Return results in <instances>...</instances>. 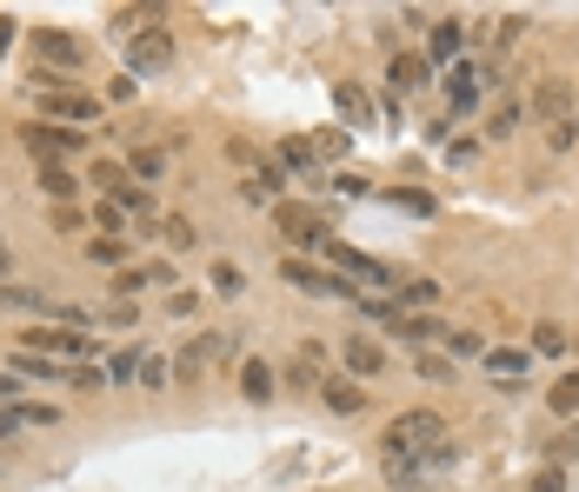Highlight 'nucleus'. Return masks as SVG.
<instances>
[{
  "label": "nucleus",
  "mask_w": 579,
  "mask_h": 492,
  "mask_svg": "<svg viewBox=\"0 0 579 492\" xmlns=\"http://www.w3.org/2000/svg\"><path fill=\"white\" fill-rule=\"evenodd\" d=\"M447 440V420L440 413H427V406H413V413H399L386 433H380V453L393 459V453H413V459H420V453H433Z\"/></svg>",
  "instance_id": "1"
},
{
  "label": "nucleus",
  "mask_w": 579,
  "mask_h": 492,
  "mask_svg": "<svg viewBox=\"0 0 579 492\" xmlns=\"http://www.w3.org/2000/svg\"><path fill=\"white\" fill-rule=\"evenodd\" d=\"M21 347H27V353H47V360H60V366H88V360L101 353V340L80 333V326H34Z\"/></svg>",
  "instance_id": "2"
},
{
  "label": "nucleus",
  "mask_w": 579,
  "mask_h": 492,
  "mask_svg": "<svg viewBox=\"0 0 579 492\" xmlns=\"http://www.w3.org/2000/svg\"><path fill=\"white\" fill-rule=\"evenodd\" d=\"M280 280L293 286V293H313V300H360V286L347 280V273H326V267H313V260H280Z\"/></svg>",
  "instance_id": "3"
},
{
  "label": "nucleus",
  "mask_w": 579,
  "mask_h": 492,
  "mask_svg": "<svg viewBox=\"0 0 579 492\" xmlns=\"http://www.w3.org/2000/svg\"><path fill=\"white\" fill-rule=\"evenodd\" d=\"M227 353H233V340H227V333H194V340L174 353V386H187V393H194V386L207 379V366H213V360H227Z\"/></svg>",
  "instance_id": "4"
},
{
  "label": "nucleus",
  "mask_w": 579,
  "mask_h": 492,
  "mask_svg": "<svg viewBox=\"0 0 579 492\" xmlns=\"http://www.w3.org/2000/svg\"><path fill=\"white\" fill-rule=\"evenodd\" d=\"M572 101H579L572 80H566V73H546L540 87L526 94V114H533V120H546V127H559V120H572Z\"/></svg>",
  "instance_id": "5"
},
{
  "label": "nucleus",
  "mask_w": 579,
  "mask_h": 492,
  "mask_svg": "<svg viewBox=\"0 0 579 492\" xmlns=\"http://www.w3.org/2000/svg\"><path fill=\"white\" fill-rule=\"evenodd\" d=\"M274 233H280L287 246H326V226H320V213H313L306 200H280V207H274Z\"/></svg>",
  "instance_id": "6"
},
{
  "label": "nucleus",
  "mask_w": 579,
  "mask_h": 492,
  "mask_svg": "<svg viewBox=\"0 0 579 492\" xmlns=\"http://www.w3.org/2000/svg\"><path fill=\"white\" fill-rule=\"evenodd\" d=\"M21 140H27V153L40 160V167H60V160L80 147V133H73V127H54V120H27Z\"/></svg>",
  "instance_id": "7"
},
{
  "label": "nucleus",
  "mask_w": 579,
  "mask_h": 492,
  "mask_svg": "<svg viewBox=\"0 0 579 492\" xmlns=\"http://www.w3.org/2000/svg\"><path fill=\"white\" fill-rule=\"evenodd\" d=\"M40 114L54 127H88V120H101V101L73 94V87H40Z\"/></svg>",
  "instance_id": "8"
},
{
  "label": "nucleus",
  "mask_w": 579,
  "mask_h": 492,
  "mask_svg": "<svg viewBox=\"0 0 579 492\" xmlns=\"http://www.w3.org/2000/svg\"><path fill=\"white\" fill-rule=\"evenodd\" d=\"M34 54H40V67H88V40L60 34V27H34Z\"/></svg>",
  "instance_id": "9"
},
{
  "label": "nucleus",
  "mask_w": 579,
  "mask_h": 492,
  "mask_svg": "<svg viewBox=\"0 0 579 492\" xmlns=\"http://www.w3.org/2000/svg\"><path fill=\"white\" fill-rule=\"evenodd\" d=\"M486 87H493V73H486L479 60H460V67L447 73V101H453L460 114H473V107L486 101Z\"/></svg>",
  "instance_id": "10"
},
{
  "label": "nucleus",
  "mask_w": 579,
  "mask_h": 492,
  "mask_svg": "<svg viewBox=\"0 0 579 492\" xmlns=\"http://www.w3.org/2000/svg\"><path fill=\"white\" fill-rule=\"evenodd\" d=\"M280 187H287V167H280V160H267L260 174H240V200H246V207H267V213H274V207L287 200Z\"/></svg>",
  "instance_id": "11"
},
{
  "label": "nucleus",
  "mask_w": 579,
  "mask_h": 492,
  "mask_svg": "<svg viewBox=\"0 0 579 492\" xmlns=\"http://www.w3.org/2000/svg\"><path fill=\"white\" fill-rule=\"evenodd\" d=\"M127 60H134V80H140V73H160V67L174 60V34H167V27H147V34H134Z\"/></svg>",
  "instance_id": "12"
},
{
  "label": "nucleus",
  "mask_w": 579,
  "mask_h": 492,
  "mask_svg": "<svg viewBox=\"0 0 579 492\" xmlns=\"http://www.w3.org/2000/svg\"><path fill=\"white\" fill-rule=\"evenodd\" d=\"M0 313H34V319L47 326V319H67L73 306H60V300H47L40 286H0Z\"/></svg>",
  "instance_id": "13"
},
{
  "label": "nucleus",
  "mask_w": 579,
  "mask_h": 492,
  "mask_svg": "<svg viewBox=\"0 0 579 492\" xmlns=\"http://www.w3.org/2000/svg\"><path fill=\"white\" fill-rule=\"evenodd\" d=\"M386 300H393L399 313H433L447 293H440V280H427V273H399V286H393Z\"/></svg>",
  "instance_id": "14"
},
{
  "label": "nucleus",
  "mask_w": 579,
  "mask_h": 492,
  "mask_svg": "<svg viewBox=\"0 0 579 492\" xmlns=\"http://www.w3.org/2000/svg\"><path fill=\"white\" fill-rule=\"evenodd\" d=\"M147 286H167V293H174V267H167V260H147V267H120V273H114V293H120V300H134V293H147Z\"/></svg>",
  "instance_id": "15"
},
{
  "label": "nucleus",
  "mask_w": 579,
  "mask_h": 492,
  "mask_svg": "<svg viewBox=\"0 0 579 492\" xmlns=\"http://www.w3.org/2000/svg\"><path fill=\"white\" fill-rule=\"evenodd\" d=\"M280 167H287L293 180H306V187H320V153H313V140H300V133H287V140H280Z\"/></svg>",
  "instance_id": "16"
},
{
  "label": "nucleus",
  "mask_w": 579,
  "mask_h": 492,
  "mask_svg": "<svg viewBox=\"0 0 579 492\" xmlns=\"http://www.w3.org/2000/svg\"><path fill=\"white\" fill-rule=\"evenodd\" d=\"M386 80H393V94H420L427 80H433V60H427V54H393Z\"/></svg>",
  "instance_id": "17"
},
{
  "label": "nucleus",
  "mask_w": 579,
  "mask_h": 492,
  "mask_svg": "<svg viewBox=\"0 0 579 492\" xmlns=\"http://www.w3.org/2000/svg\"><path fill=\"white\" fill-rule=\"evenodd\" d=\"M479 366L500 379V386H520V379H526V366H533V353H526V347H493Z\"/></svg>",
  "instance_id": "18"
},
{
  "label": "nucleus",
  "mask_w": 579,
  "mask_h": 492,
  "mask_svg": "<svg viewBox=\"0 0 579 492\" xmlns=\"http://www.w3.org/2000/svg\"><path fill=\"white\" fill-rule=\"evenodd\" d=\"M320 399H326V413L354 420L360 406H367V386H360V379H326V386H320Z\"/></svg>",
  "instance_id": "19"
},
{
  "label": "nucleus",
  "mask_w": 579,
  "mask_h": 492,
  "mask_svg": "<svg viewBox=\"0 0 579 492\" xmlns=\"http://www.w3.org/2000/svg\"><path fill=\"white\" fill-rule=\"evenodd\" d=\"M380 366H386V347H373L367 333H354L347 340V379H373Z\"/></svg>",
  "instance_id": "20"
},
{
  "label": "nucleus",
  "mask_w": 579,
  "mask_h": 492,
  "mask_svg": "<svg viewBox=\"0 0 579 492\" xmlns=\"http://www.w3.org/2000/svg\"><path fill=\"white\" fill-rule=\"evenodd\" d=\"M8 373H21V379H73V366H60V360H47V353H14L8 360Z\"/></svg>",
  "instance_id": "21"
},
{
  "label": "nucleus",
  "mask_w": 579,
  "mask_h": 492,
  "mask_svg": "<svg viewBox=\"0 0 579 492\" xmlns=\"http://www.w3.org/2000/svg\"><path fill=\"white\" fill-rule=\"evenodd\" d=\"M240 393L254 399V406H267L274 399V366L267 360H240Z\"/></svg>",
  "instance_id": "22"
},
{
  "label": "nucleus",
  "mask_w": 579,
  "mask_h": 492,
  "mask_svg": "<svg viewBox=\"0 0 579 492\" xmlns=\"http://www.w3.org/2000/svg\"><path fill=\"white\" fill-rule=\"evenodd\" d=\"M127 174H134L140 187H160V174H167V153H160V147H134V153H127Z\"/></svg>",
  "instance_id": "23"
},
{
  "label": "nucleus",
  "mask_w": 579,
  "mask_h": 492,
  "mask_svg": "<svg viewBox=\"0 0 579 492\" xmlns=\"http://www.w3.org/2000/svg\"><path fill=\"white\" fill-rule=\"evenodd\" d=\"M160 239H167L174 254H194V246H200V226H194L187 213H160Z\"/></svg>",
  "instance_id": "24"
},
{
  "label": "nucleus",
  "mask_w": 579,
  "mask_h": 492,
  "mask_svg": "<svg viewBox=\"0 0 579 492\" xmlns=\"http://www.w3.org/2000/svg\"><path fill=\"white\" fill-rule=\"evenodd\" d=\"M140 386H147V399H160V393L174 386V360H167V353H147V360H140Z\"/></svg>",
  "instance_id": "25"
},
{
  "label": "nucleus",
  "mask_w": 579,
  "mask_h": 492,
  "mask_svg": "<svg viewBox=\"0 0 579 492\" xmlns=\"http://www.w3.org/2000/svg\"><path fill=\"white\" fill-rule=\"evenodd\" d=\"M520 120H526V107H520V101H500V107L486 114V140H513Z\"/></svg>",
  "instance_id": "26"
},
{
  "label": "nucleus",
  "mask_w": 579,
  "mask_h": 492,
  "mask_svg": "<svg viewBox=\"0 0 579 492\" xmlns=\"http://www.w3.org/2000/svg\"><path fill=\"white\" fill-rule=\"evenodd\" d=\"M140 360H147V347H114V360H107V386L140 379Z\"/></svg>",
  "instance_id": "27"
},
{
  "label": "nucleus",
  "mask_w": 579,
  "mask_h": 492,
  "mask_svg": "<svg viewBox=\"0 0 579 492\" xmlns=\"http://www.w3.org/2000/svg\"><path fill=\"white\" fill-rule=\"evenodd\" d=\"M88 260L120 273V267H127V239H107V233H94V239H88Z\"/></svg>",
  "instance_id": "28"
},
{
  "label": "nucleus",
  "mask_w": 579,
  "mask_h": 492,
  "mask_svg": "<svg viewBox=\"0 0 579 492\" xmlns=\"http://www.w3.org/2000/svg\"><path fill=\"white\" fill-rule=\"evenodd\" d=\"M40 194H47V200H54V207H67V200H73V194H80V180H73V174H67V167H40Z\"/></svg>",
  "instance_id": "29"
},
{
  "label": "nucleus",
  "mask_w": 579,
  "mask_h": 492,
  "mask_svg": "<svg viewBox=\"0 0 579 492\" xmlns=\"http://www.w3.org/2000/svg\"><path fill=\"white\" fill-rule=\"evenodd\" d=\"M227 160H233L240 174H260V167H267V153H260L254 140H246V133H233V140H227Z\"/></svg>",
  "instance_id": "30"
},
{
  "label": "nucleus",
  "mask_w": 579,
  "mask_h": 492,
  "mask_svg": "<svg viewBox=\"0 0 579 492\" xmlns=\"http://www.w3.org/2000/svg\"><path fill=\"white\" fill-rule=\"evenodd\" d=\"M546 406H553L559 420H579V373H566V379H559L553 393H546Z\"/></svg>",
  "instance_id": "31"
},
{
  "label": "nucleus",
  "mask_w": 579,
  "mask_h": 492,
  "mask_svg": "<svg viewBox=\"0 0 579 492\" xmlns=\"http://www.w3.org/2000/svg\"><path fill=\"white\" fill-rule=\"evenodd\" d=\"M334 101H340V114H347V120H360V127H373V101H367L360 87H347V80H340V87H334Z\"/></svg>",
  "instance_id": "32"
},
{
  "label": "nucleus",
  "mask_w": 579,
  "mask_h": 492,
  "mask_svg": "<svg viewBox=\"0 0 579 492\" xmlns=\"http://www.w3.org/2000/svg\"><path fill=\"white\" fill-rule=\"evenodd\" d=\"M466 47V27L460 21H433V60H453Z\"/></svg>",
  "instance_id": "33"
},
{
  "label": "nucleus",
  "mask_w": 579,
  "mask_h": 492,
  "mask_svg": "<svg viewBox=\"0 0 579 492\" xmlns=\"http://www.w3.org/2000/svg\"><path fill=\"white\" fill-rule=\"evenodd\" d=\"M533 353H546V360H559V353H572V340L559 333V326H553V319H540V326H533Z\"/></svg>",
  "instance_id": "34"
},
{
  "label": "nucleus",
  "mask_w": 579,
  "mask_h": 492,
  "mask_svg": "<svg viewBox=\"0 0 579 492\" xmlns=\"http://www.w3.org/2000/svg\"><path fill=\"white\" fill-rule=\"evenodd\" d=\"M14 413H21V426H60V406L54 399H21Z\"/></svg>",
  "instance_id": "35"
},
{
  "label": "nucleus",
  "mask_w": 579,
  "mask_h": 492,
  "mask_svg": "<svg viewBox=\"0 0 579 492\" xmlns=\"http://www.w3.org/2000/svg\"><path fill=\"white\" fill-rule=\"evenodd\" d=\"M213 293H220V300H240V293H246V273H240L233 260H213Z\"/></svg>",
  "instance_id": "36"
},
{
  "label": "nucleus",
  "mask_w": 579,
  "mask_h": 492,
  "mask_svg": "<svg viewBox=\"0 0 579 492\" xmlns=\"http://www.w3.org/2000/svg\"><path fill=\"white\" fill-rule=\"evenodd\" d=\"M94 319H101V326H134V319H140V300H120V293H114V300H101Z\"/></svg>",
  "instance_id": "37"
},
{
  "label": "nucleus",
  "mask_w": 579,
  "mask_h": 492,
  "mask_svg": "<svg viewBox=\"0 0 579 492\" xmlns=\"http://www.w3.org/2000/svg\"><path fill=\"white\" fill-rule=\"evenodd\" d=\"M347 147H354V140H347V127H320V140H313V153H320V160H347Z\"/></svg>",
  "instance_id": "38"
},
{
  "label": "nucleus",
  "mask_w": 579,
  "mask_h": 492,
  "mask_svg": "<svg viewBox=\"0 0 579 492\" xmlns=\"http://www.w3.org/2000/svg\"><path fill=\"white\" fill-rule=\"evenodd\" d=\"M413 373L440 386V379H453V360H447V353H413Z\"/></svg>",
  "instance_id": "39"
},
{
  "label": "nucleus",
  "mask_w": 579,
  "mask_h": 492,
  "mask_svg": "<svg viewBox=\"0 0 579 492\" xmlns=\"http://www.w3.org/2000/svg\"><path fill=\"white\" fill-rule=\"evenodd\" d=\"M447 353H453V360H486L493 347H486L479 333H447Z\"/></svg>",
  "instance_id": "40"
},
{
  "label": "nucleus",
  "mask_w": 579,
  "mask_h": 492,
  "mask_svg": "<svg viewBox=\"0 0 579 492\" xmlns=\"http://www.w3.org/2000/svg\"><path fill=\"white\" fill-rule=\"evenodd\" d=\"M94 233L120 239V207H114V200H101V207H94Z\"/></svg>",
  "instance_id": "41"
},
{
  "label": "nucleus",
  "mask_w": 579,
  "mask_h": 492,
  "mask_svg": "<svg viewBox=\"0 0 579 492\" xmlns=\"http://www.w3.org/2000/svg\"><path fill=\"white\" fill-rule=\"evenodd\" d=\"M546 459H553V466H572V459H579V426H572V433H559Z\"/></svg>",
  "instance_id": "42"
},
{
  "label": "nucleus",
  "mask_w": 579,
  "mask_h": 492,
  "mask_svg": "<svg viewBox=\"0 0 579 492\" xmlns=\"http://www.w3.org/2000/svg\"><path fill=\"white\" fill-rule=\"evenodd\" d=\"M526 492H566V472H559V466H540V472L526 479Z\"/></svg>",
  "instance_id": "43"
},
{
  "label": "nucleus",
  "mask_w": 579,
  "mask_h": 492,
  "mask_svg": "<svg viewBox=\"0 0 579 492\" xmlns=\"http://www.w3.org/2000/svg\"><path fill=\"white\" fill-rule=\"evenodd\" d=\"M572 140H579V120H559V127H546V147H553V153H566Z\"/></svg>",
  "instance_id": "44"
},
{
  "label": "nucleus",
  "mask_w": 579,
  "mask_h": 492,
  "mask_svg": "<svg viewBox=\"0 0 579 492\" xmlns=\"http://www.w3.org/2000/svg\"><path fill=\"white\" fill-rule=\"evenodd\" d=\"M67 386H80V393H101V386H107V373H101V366H73V379H67Z\"/></svg>",
  "instance_id": "45"
},
{
  "label": "nucleus",
  "mask_w": 579,
  "mask_h": 492,
  "mask_svg": "<svg viewBox=\"0 0 579 492\" xmlns=\"http://www.w3.org/2000/svg\"><path fill=\"white\" fill-rule=\"evenodd\" d=\"M520 34H526V21H520V14H507V21H500V34H493V47H500V54H507V47H513Z\"/></svg>",
  "instance_id": "46"
},
{
  "label": "nucleus",
  "mask_w": 579,
  "mask_h": 492,
  "mask_svg": "<svg viewBox=\"0 0 579 492\" xmlns=\"http://www.w3.org/2000/svg\"><path fill=\"white\" fill-rule=\"evenodd\" d=\"M194 306H200V293H194V286H174V293H167V313H181V319H187Z\"/></svg>",
  "instance_id": "47"
},
{
  "label": "nucleus",
  "mask_w": 579,
  "mask_h": 492,
  "mask_svg": "<svg viewBox=\"0 0 579 492\" xmlns=\"http://www.w3.org/2000/svg\"><path fill=\"white\" fill-rule=\"evenodd\" d=\"M334 187H340V194H347V200H367V194H373V187H367V180H360V174H340V180H334Z\"/></svg>",
  "instance_id": "48"
},
{
  "label": "nucleus",
  "mask_w": 579,
  "mask_h": 492,
  "mask_svg": "<svg viewBox=\"0 0 579 492\" xmlns=\"http://www.w3.org/2000/svg\"><path fill=\"white\" fill-rule=\"evenodd\" d=\"M0 406H21V373H0Z\"/></svg>",
  "instance_id": "49"
},
{
  "label": "nucleus",
  "mask_w": 579,
  "mask_h": 492,
  "mask_svg": "<svg viewBox=\"0 0 579 492\" xmlns=\"http://www.w3.org/2000/svg\"><path fill=\"white\" fill-rule=\"evenodd\" d=\"M473 153H479V140H453V147H447V160H453V167H466Z\"/></svg>",
  "instance_id": "50"
},
{
  "label": "nucleus",
  "mask_w": 579,
  "mask_h": 492,
  "mask_svg": "<svg viewBox=\"0 0 579 492\" xmlns=\"http://www.w3.org/2000/svg\"><path fill=\"white\" fill-rule=\"evenodd\" d=\"M21 433V413H14V406H0V440H14Z\"/></svg>",
  "instance_id": "51"
},
{
  "label": "nucleus",
  "mask_w": 579,
  "mask_h": 492,
  "mask_svg": "<svg viewBox=\"0 0 579 492\" xmlns=\"http://www.w3.org/2000/svg\"><path fill=\"white\" fill-rule=\"evenodd\" d=\"M8 40H14V21H0V54H8Z\"/></svg>",
  "instance_id": "52"
},
{
  "label": "nucleus",
  "mask_w": 579,
  "mask_h": 492,
  "mask_svg": "<svg viewBox=\"0 0 579 492\" xmlns=\"http://www.w3.org/2000/svg\"><path fill=\"white\" fill-rule=\"evenodd\" d=\"M0 273H8V239H0Z\"/></svg>",
  "instance_id": "53"
}]
</instances>
